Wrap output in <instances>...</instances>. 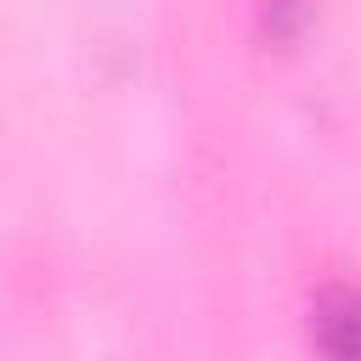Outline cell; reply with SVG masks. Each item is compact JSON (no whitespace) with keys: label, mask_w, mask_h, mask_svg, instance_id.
Masks as SVG:
<instances>
[{"label":"cell","mask_w":361,"mask_h":361,"mask_svg":"<svg viewBox=\"0 0 361 361\" xmlns=\"http://www.w3.org/2000/svg\"><path fill=\"white\" fill-rule=\"evenodd\" d=\"M310 338L322 361H361V288H322L310 299Z\"/></svg>","instance_id":"6da1fadb"},{"label":"cell","mask_w":361,"mask_h":361,"mask_svg":"<svg viewBox=\"0 0 361 361\" xmlns=\"http://www.w3.org/2000/svg\"><path fill=\"white\" fill-rule=\"evenodd\" d=\"M259 11H265V34H271L276 45H288V39L305 28V17H310L305 0H259Z\"/></svg>","instance_id":"7a4b0ae2"}]
</instances>
